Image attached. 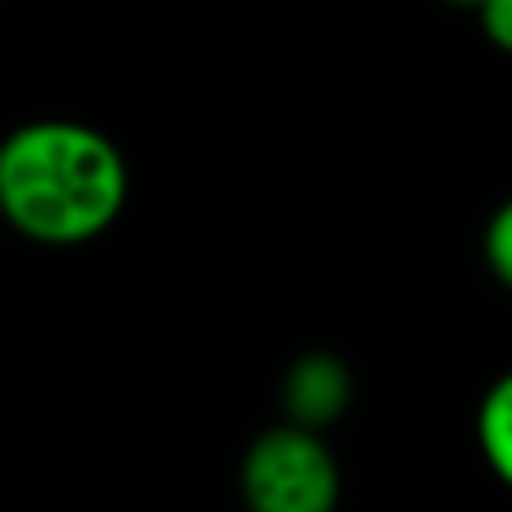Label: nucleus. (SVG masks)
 Returning a JSON list of instances; mask_svg holds the SVG:
<instances>
[{
    "label": "nucleus",
    "instance_id": "obj_1",
    "mask_svg": "<svg viewBox=\"0 0 512 512\" xmlns=\"http://www.w3.org/2000/svg\"><path fill=\"white\" fill-rule=\"evenodd\" d=\"M126 158L86 122H27L0 140V216L41 248L90 243L122 216Z\"/></svg>",
    "mask_w": 512,
    "mask_h": 512
},
{
    "label": "nucleus",
    "instance_id": "obj_2",
    "mask_svg": "<svg viewBox=\"0 0 512 512\" xmlns=\"http://www.w3.org/2000/svg\"><path fill=\"white\" fill-rule=\"evenodd\" d=\"M239 490L248 512H337L342 468L324 445V432L283 418L248 445Z\"/></svg>",
    "mask_w": 512,
    "mask_h": 512
},
{
    "label": "nucleus",
    "instance_id": "obj_3",
    "mask_svg": "<svg viewBox=\"0 0 512 512\" xmlns=\"http://www.w3.org/2000/svg\"><path fill=\"white\" fill-rule=\"evenodd\" d=\"M351 400H355L351 369H346V360H337L328 351H310L301 360H292L279 382V405L288 414V423L310 427V432L342 423Z\"/></svg>",
    "mask_w": 512,
    "mask_h": 512
},
{
    "label": "nucleus",
    "instance_id": "obj_4",
    "mask_svg": "<svg viewBox=\"0 0 512 512\" xmlns=\"http://www.w3.org/2000/svg\"><path fill=\"white\" fill-rule=\"evenodd\" d=\"M477 445L486 454L490 472L512 490V369L490 382L477 409Z\"/></svg>",
    "mask_w": 512,
    "mask_h": 512
},
{
    "label": "nucleus",
    "instance_id": "obj_5",
    "mask_svg": "<svg viewBox=\"0 0 512 512\" xmlns=\"http://www.w3.org/2000/svg\"><path fill=\"white\" fill-rule=\"evenodd\" d=\"M481 252H486V265L504 288H512V198L490 216L486 239H481Z\"/></svg>",
    "mask_w": 512,
    "mask_h": 512
},
{
    "label": "nucleus",
    "instance_id": "obj_6",
    "mask_svg": "<svg viewBox=\"0 0 512 512\" xmlns=\"http://www.w3.org/2000/svg\"><path fill=\"white\" fill-rule=\"evenodd\" d=\"M477 18H481V32L495 50L512 54V0H481L477 5Z\"/></svg>",
    "mask_w": 512,
    "mask_h": 512
},
{
    "label": "nucleus",
    "instance_id": "obj_7",
    "mask_svg": "<svg viewBox=\"0 0 512 512\" xmlns=\"http://www.w3.org/2000/svg\"><path fill=\"white\" fill-rule=\"evenodd\" d=\"M450 5H459V9H477L481 0H450Z\"/></svg>",
    "mask_w": 512,
    "mask_h": 512
}]
</instances>
